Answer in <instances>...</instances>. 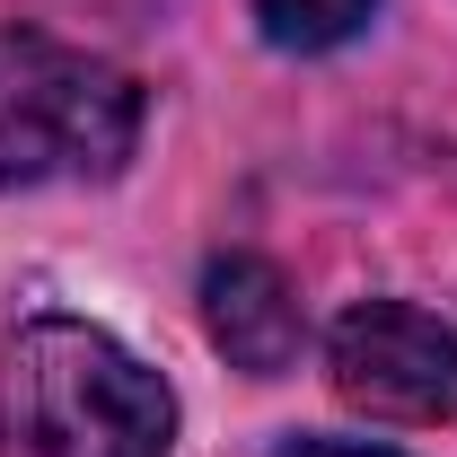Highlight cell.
I'll use <instances>...</instances> for the list:
<instances>
[{
  "label": "cell",
  "instance_id": "8992f818",
  "mask_svg": "<svg viewBox=\"0 0 457 457\" xmlns=\"http://www.w3.org/2000/svg\"><path fill=\"white\" fill-rule=\"evenodd\" d=\"M273 457H404V449H378V440H290Z\"/></svg>",
  "mask_w": 457,
  "mask_h": 457
},
{
  "label": "cell",
  "instance_id": "5b68a950",
  "mask_svg": "<svg viewBox=\"0 0 457 457\" xmlns=\"http://www.w3.org/2000/svg\"><path fill=\"white\" fill-rule=\"evenodd\" d=\"M370 9L378 0H255V18H264V36L282 54H326V45L370 27Z\"/></svg>",
  "mask_w": 457,
  "mask_h": 457
},
{
  "label": "cell",
  "instance_id": "277c9868",
  "mask_svg": "<svg viewBox=\"0 0 457 457\" xmlns=\"http://www.w3.org/2000/svg\"><path fill=\"white\" fill-rule=\"evenodd\" d=\"M203 335L228 352V370L282 378L299 361V343H308V308H299L282 264H264V255H212L203 264Z\"/></svg>",
  "mask_w": 457,
  "mask_h": 457
},
{
  "label": "cell",
  "instance_id": "7a4b0ae2",
  "mask_svg": "<svg viewBox=\"0 0 457 457\" xmlns=\"http://www.w3.org/2000/svg\"><path fill=\"white\" fill-rule=\"evenodd\" d=\"M141 141V79L123 62L62 45L45 27H0V194L97 185Z\"/></svg>",
  "mask_w": 457,
  "mask_h": 457
},
{
  "label": "cell",
  "instance_id": "6da1fadb",
  "mask_svg": "<svg viewBox=\"0 0 457 457\" xmlns=\"http://www.w3.org/2000/svg\"><path fill=\"white\" fill-rule=\"evenodd\" d=\"M176 396L123 335L27 317L0 335V457H168Z\"/></svg>",
  "mask_w": 457,
  "mask_h": 457
},
{
  "label": "cell",
  "instance_id": "3957f363",
  "mask_svg": "<svg viewBox=\"0 0 457 457\" xmlns=\"http://www.w3.org/2000/svg\"><path fill=\"white\" fill-rule=\"evenodd\" d=\"M326 378L370 422H449L457 413V326L413 299H361L326 335Z\"/></svg>",
  "mask_w": 457,
  "mask_h": 457
}]
</instances>
